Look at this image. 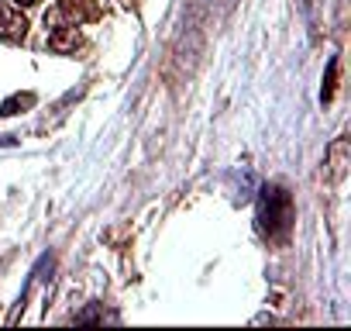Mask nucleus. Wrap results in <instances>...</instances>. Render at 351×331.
Returning <instances> with one entry per match:
<instances>
[{"mask_svg":"<svg viewBox=\"0 0 351 331\" xmlns=\"http://www.w3.org/2000/svg\"><path fill=\"white\" fill-rule=\"evenodd\" d=\"M258 225L269 235H286L293 225V201L282 187H265L262 190V207H258Z\"/></svg>","mask_w":351,"mask_h":331,"instance_id":"obj_1","label":"nucleus"},{"mask_svg":"<svg viewBox=\"0 0 351 331\" xmlns=\"http://www.w3.org/2000/svg\"><path fill=\"white\" fill-rule=\"evenodd\" d=\"M28 35V21L25 14H18L11 4H0V38H8V42H18Z\"/></svg>","mask_w":351,"mask_h":331,"instance_id":"obj_2","label":"nucleus"},{"mask_svg":"<svg viewBox=\"0 0 351 331\" xmlns=\"http://www.w3.org/2000/svg\"><path fill=\"white\" fill-rule=\"evenodd\" d=\"M49 45H52L56 52H69V49H76V45H80V35H76V28H66V32L52 35V38H49Z\"/></svg>","mask_w":351,"mask_h":331,"instance_id":"obj_3","label":"nucleus"},{"mask_svg":"<svg viewBox=\"0 0 351 331\" xmlns=\"http://www.w3.org/2000/svg\"><path fill=\"white\" fill-rule=\"evenodd\" d=\"M32 100H35L32 93H25V97H14V100H8V104H4V111H0V114H14V107H28Z\"/></svg>","mask_w":351,"mask_h":331,"instance_id":"obj_4","label":"nucleus"},{"mask_svg":"<svg viewBox=\"0 0 351 331\" xmlns=\"http://www.w3.org/2000/svg\"><path fill=\"white\" fill-rule=\"evenodd\" d=\"M334 76H337V59H330V66H327V90H324V100L334 97Z\"/></svg>","mask_w":351,"mask_h":331,"instance_id":"obj_5","label":"nucleus"},{"mask_svg":"<svg viewBox=\"0 0 351 331\" xmlns=\"http://www.w3.org/2000/svg\"><path fill=\"white\" fill-rule=\"evenodd\" d=\"M14 4H21V8H35L38 0H14Z\"/></svg>","mask_w":351,"mask_h":331,"instance_id":"obj_6","label":"nucleus"},{"mask_svg":"<svg viewBox=\"0 0 351 331\" xmlns=\"http://www.w3.org/2000/svg\"><path fill=\"white\" fill-rule=\"evenodd\" d=\"M62 4H66V8H69V4H76V0H62Z\"/></svg>","mask_w":351,"mask_h":331,"instance_id":"obj_7","label":"nucleus"}]
</instances>
